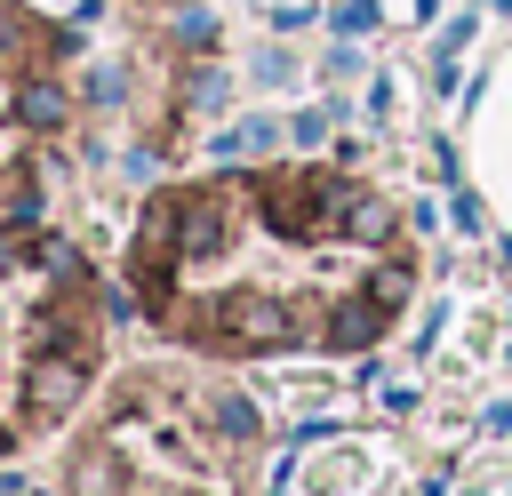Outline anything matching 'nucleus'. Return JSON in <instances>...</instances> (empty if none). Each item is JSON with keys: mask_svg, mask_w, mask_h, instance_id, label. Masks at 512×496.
<instances>
[{"mask_svg": "<svg viewBox=\"0 0 512 496\" xmlns=\"http://www.w3.org/2000/svg\"><path fill=\"white\" fill-rule=\"evenodd\" d=\"M184 328L208 336V344H232V352H280V344L304 336V312H296L288 296H272V288H240V296L200 304Z\"/></svg>", "mask_w": 512, "mask_h": 496, "instance_id": "1", "label": "nucleus"}, {"mask_svg": "<svg viewBox=\"0 0 512 496\" xmlns=\"http://www.w3.org/2000/svg\"><path fill=\"white\" fill-rule=\"evenodd\" d=\"M88 400V352H32L24 368V424H64Z\"/></svg>", "mask_w": 512, "mask_h": 496, "instance_id": "2", "label": "nucleus"}, {"mask_svg": "<svg viewBox=\"0 0 512 496\" xmlns=\"http://www.w3.org/2000/svg\"><path fill=\"white\" fill-rule=\"evenodd\" d=\"M176 240H184L192 264L224 256V248H232V200H224V192H184V224H176Z\"/></svg>", "mask_w": 512, "mask_h": 496, "instance_id": "3", "label": "nucleus"}, {"mask_svg": "<svg viewBox=\"0 0 512 496\" xmlns=\"http://www.w3.org/2000/svg\"><path fill=\"white\" fill-rule=\"evenodd\" d=\"M16 128H32V136L72 128V88H64L56 72H24V80H16Z\"/></svg>", "mask_w": 512, "mask_h": 496, "instance_id": "4", "label": "nucleus"}, {"mask_svg": "<svg viewBox=\"0 0 512 496\" xmlns=\"http://www.w3.org/2000/svg\"><path fill=\"white\" fill-rule=\"evenodd\" d=\"M384 320H392V312H384L368 288H360V296H336V304H328V320H320V344H328V352H360V344H376V336H384Z\"/></svg>", "mask_w": 512, "mask_h": 496, "instance_id": "5", "label": "nucleus"}, {"mask_svg": "<svg viewBox=\"0 0 512 496\" xmlns=\"http://www.w3.org/2000/svg\"><path fill=\"white\" fill-rule=\"evenodd\" d=\"M336 232H344L352 248H392V240H400V208H392L384 192L360 184V192L344 200V224H336Z\"/></svg>", "mask_w": 512, "mask_h": 496, "instance_id": "6", "label": "nucleus"}, {"mask_svg": "<svg viewBox=\"0 0 512 496\" xmlns=\"http://www.w3.org/2000/svg\"><path fill=\"white\" fill-rule=\"evenodd\" d=\"M40 48H48V32H40L24 8H8V0H0V72H40V64H48Z\"/></svg>", "mask_w": 512, "mask_h": 496, "instance_id": "7", "label": "nucleus"}, {"mask_svg": "<svg viewBox=\"0 0 512 496\" xmlns=\"http://www.w3.org/2000/svg\"><path fill=\"white\" fill-rule=\"evenodd\" d=\"M24 264H40L56 288H80V272H88V264H80V248H72L64 232H32V240H24Z\"/></svg>", "mask_w": 512, "mask_h": 496, "instance_id": "8", "label": "nucleus"}, {"mask_svg": "<svg viewBox=\"0 0 512 496\" xmlns=\"http://www.w3.org/2000/svg\"><path fill=\"white\" fill-rule=\"evenodd\" d=\"M72 496H128V472H120V456H112V448H88V456L72 464Z\"/></svg>", "mask_w": 512, "mask_h": 496, "instance_id": "9", "label": "nucleus"}, {"mask_svg": "<svg viewBox=\"0 0 512 496\" xmlns=\"http://www.w3.org/2000/svg\"><path fill=\"white\" fill-rule=\"evenodd\" d=\"M272 144H280V120L256 112V120H240V128L216 136V160H256V152H272Z\"/></svg>", "mask_w": 512, "mask_h": 496, "instance_id": "10", "label": "nucleus"}, {"mask_svg": "<svg viewBox=\"0 0 512 496\" xmlns=\"http://www.w3.org/2000/svg\"><path fill=\"white\" fill-rule=\"evenodd\" d=\"M208 424H216V432H224L232 448H248V440L264 432V424H256V408H248L240 392H216V400H208Z\"/></svg>", "mask_w": 512, "mask_h": 496, "instance_id": "11", "label": "nucleus"}, {"mask_svg": "<svg viewBox=\"0 0 512 496\" xmlns=\"http://www.w3.org/2000/svg\"><path fill=\"white\" fill-rule=\"evenodd\" d=\"M368 296H376V304H384V312H400V304H408V296H416V272H408V264H400V256H384V264H376V272H368Z\"/></svg>", "mask_w": 512, "mask_h": 496, "instance_id": "12", "label": "nucleus"}, {"mask_svg": "<svg viewBox=\"0 0 512 496\" xmlns=\"http://www.w3.org/2000/svg\"><path fill=\"white\" fill-rule=\"evenodd\" d=\"M0 232H40V184H16L0 200Z\"/></svg>", "mask_w": 512, "mask_h": 496, "instance_id": "13", "label": "nucleus"}, {"mask_svg": "<svg viewBox=\"0 0 512 496\" xmlns=\"http://www.w3.org/2000/svg\"><path fill=\"white\" fill-rule=\"evenodd\" d=\"M184 104H192V112H216V104H224V72H216V64H200V72L184 80Z\"/></svg>", "mask_w": 512, "mask_h": 496, "instance_id": "14", "label": "nucleus"}, {"mask_svg": "<svg viewBox=\"0 0 512 496\" xmlns=\"http://www.w3.org/2000/svg\"><path fill=\"white\" fill-rule=\"evenodd\" d=\"M176 40H184V48H216V16H208V8H184V16H176Z\"/></svg>", "mask_w": 512, "mask_h": 496, "instance_id": "15", "label": "nucleus"}, {"mask_svg": "<svg viewBox=\"0 0 512 496\" xmlns=\"http://www.w3.org/2000/svg\"><path fill=\"white\" fill-rule=\"evenodd\" d=\"M88 96H96V104H120V96H128V72H120V64H104V72L88 80Z\"/></svg>", "mask_w": 512, "mask_h": 496, "instance_id": "16", "label": "nucleus"}, {"mask_svg": "<svg viewBox=\"0 0 512 496\" xmlns=\"http://www.w3.org/2000/svg\"><path fill=\"white\" fill-rule=\"evenodd\" d=\"M376 24V0H336V32H368Z\"/></svg>", "mask_w": 512, "mask_h": 496, "instance_id": "17", "label": "nucleus"}, {"mask_svg": "<svg viewBox=\"0 0 512 496\" xmlns=\"http://www.w3.org/2000/svg\"><path fill=\"white\" fill-rule=\"evenodd\" d=\"M328 120H336V112H296V120H288V136H296V144H320V136H328Z\"/></svg>", "mask_w": 512, "mask_h": 496, "instance_id": "18", "label": "nucleus"}, {"mask_svg": "<svg viewBox=\"0 0 512 496\" xmlns=\"http://www.w3.org/2000/svg\"><path fill=\"white\" fill-rule=\"evenodd\" d=\"M256 80H264V88H280V80H288V56H280V48H264V56H256Z\"/></svg>", "mask_w": 512, "mask_h": 496, "instance_id": "19", "label": "nucleus"}, {"mask_svg": "<svg viewBox=\"0 0 512 496\" xmlns=\"http://www.w3.org/2000/svg\"><path fill=\"white\" fill-rule=\"evenodd\" d=\"M128 176H136V184H152V176H160V152H152V144H136V152H128Z\"/></svg>", "mask_w": 512, "mask_h": 496, "instance_id": "20", "label": "nucleus"}, {"mask_svg": "<svg viewBox=\"0 0 512 496\" xmlns=\"http://www.w3.org/2000/svg\"><path fill=\"white\" fill-rule=\"evenodd\" d=\"M488 8H512V0H488Z\"/></svg>", "mask_w": 512, "mask_h": 496, "instance_id": "21", "label": "nucleus"}, {"mask_svg": "<svg viewBox=\"0 0 512 496\" xmlns=\"http://www.w3.org/2000/svg\"><path fill=\"white\" fill-rule=\"evenodd\" d=\"M0 456H8V432H0Z\"/></svg>", "mask_w": 512, "mask_h": 496, "instance_id": "22", "label": "nucleus"}]
</instances>
